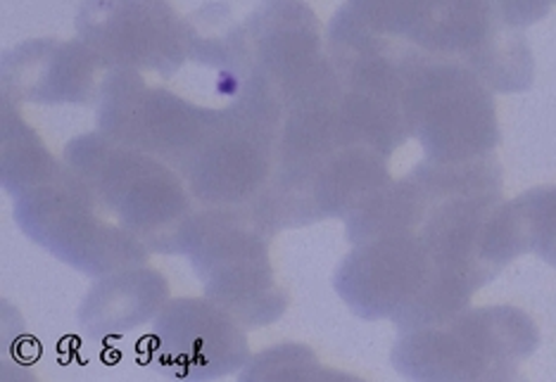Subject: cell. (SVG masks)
<instances>
[{
	"mask_svg": "<svg viewBox=\"0 0 556 382\" xmlns=\"http://www.w3.org/2000/svg\"><path fill=\"white\" fill-rule=\"evenodd\" d=\"M77 34L108 72H155L172 79L191 60V22L167 0H84Z\"/></svg>",
	"mask_w": 556,
	"mask_h": 382,
	"instance_id": "cell-11",
	"label": "cell"
},
{
	"mask_svg": "<svg viewBox=\"0 0 556 382\" xmlns=\"http://www.w3.org/2000/svg\"><path fill=\"white\" fill-rule=\"evenodd\" d=\"M245 330L233 314L207 297L169 300L150 321L146 356L167 378H226L250 361Z\"/></svg>",
	"mask_w": 556,
	"mask_h": 382,
	"instance_id": "cell-12",
	"label": "cell"
},
{
	"mask_svg": "<svg viewBox=\"0 0 556 382\" xmlns=\"http://www.w3.org/2000/svg\"><path fill=\"white\" fill-rule=\"evenodd\" d=\"M345 10L378 36L462 62L490 91L533 86L535 62L523 29L502 20L495 0H348Z\"/></svg>",
	"mask_w": 556,
	"mask_h": 382,
	"instance_id": "cell-1",
	"label": "cell"
},
{
	"mask_svg": "<svg viewBox=\"0 0 556 382\" xmlns=\"http://www.w3.org/2000/svg\"><path fill=\"white\" fill-rule=\"evenodd\" d=\"M502 20L516 29H526L530 24L545 20L556 0H495Z\"/></svg>",
	"mask_w": 556,
	"mask_h": 382,
	"instance_id": "cell-17",
	"label": "cell"
},
{
	"mask_svg": "<svg viewBox=\"0 0 556 382\" xmlns=\"http://www.w3.org/2000/svg\"><path fill=\"white\" fill-rule=\"evenodd\" d=\"M105 74V65L81 38H34L8 50L0 67L3 96L36 105H93Z\"/></svg>",
	"mask_w": 556,
	"mask_h": 382,
	"instance_id": "cell-13",
	"label": "cell"
},
{
	"mask_svg": "<svg viewBox=\"0 0 556 382\" xmlns=\"http://www.w3.org/2000/svg\"><path fill=\"white\" fill-rule=\"evenodd\" d=\"M326 50L348 133L390 157L412 138L404 105V46L366 29L343 5L328 24Z\"/></svg>",
	"mask_w": 556,
	"mask_h": 382,
	"instance_id": "cell-7",
	"label": "cell"
},
{
	"mask_svg": "<svg viewBox=\"0 0 556 382\" xmlns=\"http://www.w3.org/2000/svg\"><path fill=\"white\" fill-rule=\"evenodd\" d=\"M257 88L281 112H290L336 91L319 17L302 0H262L260 8L236 24L233 55L222 91Z\"/></svg>",
	"mask_w": 556,
	"mask_h": 382,
	"instance_id": "cell-3",
	"label": "cell"
},
{
	"mask_svg": "<svg viewBox=\"0 0 556 382\" xmlns=\"http://www.w3.org/2000/svg\"><path fill=\"white\" fill-rule=\"evenodd\" d=\"M214 112L169 88L148 86L141 72L110 69L100 86L96 124L115 143L148 152L179 171L207 133Z\"/></svg>",
	"mask_w": 556,
	"mask_h": 382,
	"instance_id": "cell-10",
	"label": "cell"
},
{
	"mask_svg": "<svg viewBox=\"0 0 556 382\" xmlns=\"http://www.w3.org/2000/svg\"><path fill=\"white\" fill-rule=\"evenodd\" d=\"M3 160H0V171H3V188L12 198H20L29 190L48 183L55 178L65 162L55 160L43 145L41 136L22 119L15 100L3 96Z\"/></svg>",
	"mask_w": 556,
	"mask_h": 382,
	"instance_id": "cell-16",
	"label": "cell"
},
{
	"mask_svg": "<svg viewBox=\"0 0 556 382\" xmlns=\"http://www.w3.org/2000/svg\"><path fill=\"white\" fill-rule=\"evenodd\" d=\"M533 252L556 269V188H533L502 202L485 238L488 264L497 273L521 254Z\"/></svg>",
	"mask_w": 556,
	"mask_h": 382,
	"instance_id": "cell-15",
	"label": "cell"
},
{
	"mask_svg": "<svg viewBox=\"0 0 556 382\" xmlns=\"http://www.w3.org/2000/svg\"><path fill=\"white\" fill-rule=\"evenodd\" d=\"M62 160L112 219L141 238L150 252L176 254L184 228L198 212L179 171L100 131L72 138Z\"/></svg>",
	"mask_w": 556,
	"mask_h": 382,
	"instance_id": "cell-2",
	"label": "cell"
},
{
	"mask_svg": "<svg viewBox=\"0 0 556 382\" xmlns=\"http://www.w3.org/2000/svg\"><path fill=\"white\" fill-rule=\"evenodd\" d=\"M538 345L540 330L526 311L469 307L445 323L402 333L393 366L409 380H511Z\"/></svg>",
	"mask_w": 556,
	"mask_h": 382,
	"instance_id": "cell-5",
	"label": "cell"
},
{
	"mask_svg": "<svg viewBox=\"0 0 556 382\" xmlns=\"http://www.w3.org/2000/svg\"><path fill=\"white\" fill-rule=\"evenodd\" d=\"M169 302V283L160 271L146 266L98 276L79 307L84 333L96 340H115L150 321Z\"/></svg>",
	"mask_w": 556,
	"mask_h": 382,
	"instance_id": "cell-14",
	"label": "cell"
},
{
	"mask_svg": "<svg viewBox=\"0 0 556 382\" xmlns=\"http://www.w3.org/2000/svg\"><path fill=\"white\" fill-rule=\"evenodd\" d=\"M15 221L36 245L86 276L146 266L153 254L112 219L67 164L48 183L17 198Z\"/></svg>",
	"mask_w": 556,
	"mask_h": 382,
	"instance_id": "cell-9",
	"label": "cell"
},
{
	"mask_svg": "<svg viewBox=\"0 0 556 382\" xmlns=\"http://www.w3.org/2000/svg\"><path fill=\"white\" fill-rule=\"evenodd\" d=\"M281 124V107L250 86L214 112L207 133L179 167L198 207L250 205L274 174Z\"/></svg>",
	"mask_w": 556,
	"mask_h": 382,
	"instance_id": "cell-6",
	"label": "cell"
},
{
	"mask_svg": "<svg viewBox=\"0 0 556 382\" xmlns=\"http://www.w3.org/2000/svg\"><path fill=\"white\" fill-rule=\"evenodd\" d=\"M402 62L409 136L419 140L426 157L459 162L492 155L500 145L497 107L478 74L412 46H404Z\"/></svg>",
	"mask_w": 556,
	"mask_h": 382,
	"instance_id": "cell-8",
	"label": "cell"
},
{
	"mask_svg": "<svg viewBox=\"0 0 556 382\" xmlns=\"http://www.w3.org/2000/svg\"><path fill=\"white\" fill-rule=\"evenodd\" d=\"M271 233L245 207H198L176 254H186L205 290L240 323L264 328L288 309V292L271 264Z\"/></svg>",
	"mask_w": 556,
	"mask_h": 382,
	"instance_id": "cell-4",
	"label": "cell"
}]
</instances>
